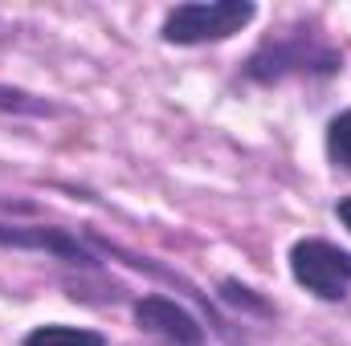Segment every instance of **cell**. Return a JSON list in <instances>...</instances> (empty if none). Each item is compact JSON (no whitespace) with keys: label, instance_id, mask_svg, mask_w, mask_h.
I'll list each match as a JSON object with an SVG mask.
<instances>
[{"label":"cell","instance_id":"6da1fadb","mask_svg":"<svg viewBox=\"0 0 351 346\" xmlns=\"http://www.w3.org/2000/svg\"><path fill=\"white\" fill-rule=\"evenodd\" d=\"M339 70H343V53L331 41H323L315 29L294 25V29H282V33L265 37L245 57L241 74L258 86H274V82H286V78H335Z\"/></svg>","mask_w":351,"mask_h":346},{"label":"cell","instance_id":"7a4b0ae2","mask_svg":"<svg viewBox=\"0 0 351 346\" xmlns=\"http://www.w3.org/2000/svg\"><path fill=\"white\" fill-rule=\"evenodd\" d=\"M254 16H258L254 0H188V4L168 8L160 37L164 45H180V49L213 45V41H229L233 33H241Z\"/></svg>","mask_w":351,"mask_h":346},{"label":"cell","instance_id":"3957f363","mask_svg":"<svg viewBox=\"0 0 351 346\" xmlns=\"http://www.w3.org/2000/svg\"><path fill=\"white\" fill-rule=\"evenodd\" d=\"M290 277L319 302H343L351 289V253L323 237H302L290 245Z\"/></svg>","mask_w":351,"mask_h":346},{"label":"cell","instance_id":"277c9868","mask_svg":"<svg viewBox=\"0 0 351 346\" xmlns=\"http://www.w3.org/2000/svg\"><path fill=\"white\" fill-rule=\"evenodd\" d=\"M135 322L168 346H204V326L196 322L192 310H184L180 302L164 293H147L135 302Z\"/></svg>","mask_w":351,"mask_h":346},{"label":"cell","instance_id":"5b68a950","mask_svg":"<svg viewBox=\"0 0 351 346\" xmlns=\"http://www.w3.org/2000/svg\"><path fill=\"white\" fill-rule=\"evenodd\" d=\"M0 245H4V249L49 253V257L66 261V265H82V269H94V265H98V257L90 253L86 241H78L74 232L53 228V224H0Z\"/></svg>","mask_w":351,"mask_h":346},{"label":"cell","instance_id":"8992f818","mask_svg":"<svg viewBox=\"0 0 351 346\" xmlns=\"http://www.w3.org/2000/svg\"><path fill=\"white\" fill-rule=\"evenodd\" d=\"M21 346H106V338L90 326H66V322H45V326H33Z\"/></svg>","mask_w":351,"mask_h":346},{"label":"cell","instance_id":"52a82bcc","mask_svg":"<svg viewBox=\"0 0 351 346\" xmlns=\"http://www.w3.org/2000/svg\"><path fill=\"white\" fill-rule=\"evenodd\" d=\"M0 114L49 118V114H58V106H53V102H45L41 94H29V90H16V86H0Z\"/></svg>","mask_w":351,"mask_h":346},{"label":"cell","instance_id":"ba28073f","mask_svg":"<svg viewBox=\"0 0 351 346\" xmlns=\"http://www.w3.org/2000/svg\"><path fill=\"white\" fill-rule=\"evenodd\" d=\"M327 155L335 168L351 172V110H339L327 122Z\"/></svg>","mask_w":351,"mask_h":346},{"label":"cell","instance_id":"9c48e42d","mask_svg":"<svg viewBox=\"0 0 351 346\" xmlns=\"http://www.w3.org/2000/svg\"><path fill=\"white\" fill-rule=\"evenodd\" d=\"M221 297L229 302V306H237V310H245V314H274L269 310V302H262L250 285H241L237 277H225L221 281Z\"/></svg>","mask_w":351,"mask_h":346},{"label":"cell","instance_id":"30bf717a","mask_svg":"<svg viewBox=\"0 0 351 346\" xmlns=\"http://www.w3.org/2000/svg\"><path fill=\"white\" fill-rule=\"evenodd\" d=\"M335 216H339V224L351 232V196H343V200L335 204Z\"/></svg>","mask_w":351,"mask_h":346}]
</instances>
